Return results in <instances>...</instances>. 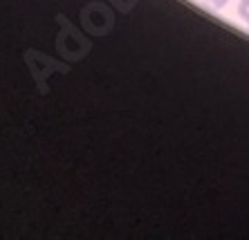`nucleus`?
Wrapping results in <instances>:
<instances>
[{
	"label": "nucleus",
	"instance_id": "obj_1",
	"mask_svg": "<svg viewBox=\"0 0 249 240\" xmlns=\"http://www.w3.org/2000/svg\"><path fill=\"white\" fill-rule=\"evenodd\" d=\"M238 14H240L243 20H247L249 23V0H240V5H238Z\"/></svg>",
	"mask_w": 249,
	"mask_h": 240
},
{
	"label": "nucleus",
	"instance_id": "obj_2",
	"mask_svg": "<svg viewBox=\"0 0 249 240\" xmlns=\"http://www.w3.org/2000/svg\"><path fill=\"white\" fill-rule=\"evenodd\" d=\"M202 2L209 7V9H222L229 0H202Z\"/></svg>",
	"mask_w": 249,
	"mask_h": 240
}]
</instances>
